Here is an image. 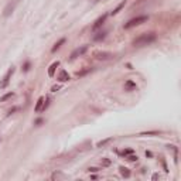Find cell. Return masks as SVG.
Here are the masks:
<instances>
[{
	"mask_svg": "<svg viewBox=\"0 0 181 181\" xmlns=\"http://www.w3.org/2000/svg\"><path fill=\"white\" fill-rule=\"evenodd\" d=\"M157 40V34L153 31H149V33H143V34H140L137 38H134L133 43L132 44L134 47H143V45H149L152 43H154Z\"/></svg>",
	"mask_w": 181,
	"mask_h": 181,
	"instance_id": "obj_1",
	"label": "cell"
},
{
	"mask_svg": "<svg viewBox=\"0 0 181 181\" xmlns=\"http://www.w3.org/2000/svg\"><path fill=\"white\" fill-rule=\"evenodd\" d=\"M20 2H21V0H10L9 3L4 6V9H3V17L11 16L13 13H14V10H16V7L20 4Z\"/></svg>",
	"mask_w": 181,
	"mask_h": 181,
	"instance_id": "obj_2",
	"label": "cell"
},
{
	"mask_svg": "<svg viewBox=\"0 0 181 181\" xmlns=\"http://www.w3.org/2000/svg\"><path fill=\"white\" fill-rule=\"evenodd\" d=\"M147 20H149L147 16H139V17H136V19L129 20V21L124 24V29H133L136 25H140V24H143V23H146Z\"/></svg>",
	"mask_w": 181,
	"mask_h": 181,
	"instance_id": "obj_3",
	"label": "cell"
},
{
	"mask_svg": "<svg viewBox=\"0 0 181 181\" xmlns=\"http://www.w3.org/2000/svg\"><path fill=\"white\" fill-rule=\"evenodd\" d=\"M93 58L98 61H108L112 60L115 57L113 52H109V51H93Z\"/></svg>",
	"mask_w": 181,
	"mask_h": 181,
	"instance_id": "obj_4",
	"label": "cell"
},
{
	"mask_svg": "<svg viewBox=\"0 0 181 181\" xmlns=\"http://www.w3.org/2000/svg\"><path fill=\"white\" fill-rule=\"evenodd\" d=\"M14 67H11V68H9V71L6 72V75L3 76V79L0 81V88L2 89H4V88H7V85H9V82H10V78H11V75L14 74Z\"/></svg>",
	"mask_w": 181,
	"mask_h": 181,
	"instance_id": "obj_5",
	"label": "cell"
},
{
	"mask_svg": "<svg viewBox=\"0 0 181 181\" xmlns=\"http://www.w3.org/2000/svg\"><path fill=\"white\" fill-rule=\"evenodd\" d=\"M86 51H88V45H81V47L75 48V50L71 52L70 60H75V58H78V57H82Z\"/></svg>",
	"mask_w": 181,
	"mask_h": 181,
	"instance_id": "obj_6",
	"label": "cell"
},
{
	"mask_svg": "<svg viewBox=\"0 0 181 181\" xmlns=\"http://www.w3.org/2000/svg\"><path fill=\"white\" fill-rule=\"evenodd\" d=\"M106 17H108V14H103V16H101L99 19H96V21L93 23V25H92V30H98V29H101L102 25H103V23H105Z\"/></svg>",
	"mask_w": 181,
	"mask_h": 181,
	"instance_id": "obj_7",
	"label": "cell"
},
{
	"mask_svg": "<svg viewBox=\"0 0 181 181\" xmlns=\"http://www.w3.org/2000/svg\"><path fill=\"white\" fill-rule=\"evenodd\" d=\"M57 79L60 81V82H67V81H70V74H68L67 71L61 70L60 74H58V76H57Z\"/></svg>",
	"mask_w": 181,
	"mask_h": 181,
	"instance_id": "obj_8",
	"label": "cell"
},
{
	"mask_svg": "<svg viewBox=\"0 0 181 181\" xmlns=\"http://www.w3.org/2000/svg\"><path fill=\"white\" fill-rule=\"evenodd\" d=\"M44 102H45V98H44V96H40V98H38L37 103H35V108H34V111L37 112V113L43 112V106H44Z\"/></svg>",
	"mask_w": 181,
	"mask_h": 181,
	"instance_id": "obj_9",
	"label": "cell"
},
{
	"mask_svg": "<svg viewBox=\"0 0 181 181\" xmlns=\"http://www.w3.org/2000/svg\"><path fill=\"white\" fill-rule=\"evenodd\" d=\"M58 67H60V61H55V62L51 64L50 68H48V76H51V78H52V76L55 75V70H57Z\"/></svg>",
	"mask_w": 181,
	"mask_h": 181,
	"instance_id": "obj_10",
	"label": "cell"
},
{
	"mask_svg": "<svg viewBox=\"0 0 181 181\" xmlns=\"http://www.w3.org/2000/svg\"><path fill=\"white\" fill-rule=\"evenodd\" d=\"M67 175L65 174H62L61 171H55V173H52V175H51V180L52 181H58V180H67Z\"/></svg>",
	"mask_w": 181,
	"mask_h": 181,
	"instance_id": "obj_11",
	"label": "cell"
},
{
	"mask_svg": "<svg viewBox=\"0 0 181 181\" xmlns=\"http://www.w3.org/2000/svg\"><path fill=\"white\" fill-rule=\"evenodd\" d=\"M64 43H65V38H61L60 41H57V43H55V44H54V47L51 48V52H55V51H57V50H60V48H61V45H62Z\"/></svg>",
	"mask_w": 181,
	"mask_h": 181,
	"instance_id": "obj_12",
	"label": "cell"
},
{
	"mask_svg": "<svg viewBox=\"0 0 181 181\" xmlns=\"http://www.w3.org/2000/svg\"><path fill=\"white\" fill-rule=\"evenodd\" d=\"M124 4H126V0H123V2H122V3H120V4H118V7H116V9H115V10H113V11H112V13H111L112 16H115V14H118V13H119V11H120V10H122V9H123V7H124Z\"/></svg>",
	"mask_w": 181,
	"mask_h": 181,
	"instance_id": "obj_13",
	"label": "cell"
},
{
	"mask_svg": "<svg viewBox=\"0 0 181 181\" xmlns=\"http://www.w3.org/2000/svg\"><path fill=\"white\" fill-rule=\"evenodd\" d=\"M119 170H120V174L123 175V177H126V178L130 177V170L129 169H126V167H119Z\"/></svg>",
	"mask_w": 181,
	"mask_h": 181,
	"instance_id": "obj_14",
	"label": "cell"
},
{
	"mask_svg": "<svg viewBox=\"0 0 181 181\" xmlns=\"http://www.w3.org/2000/svg\"><path fill=\"white\" fill-rule=\"evenodd\" d=\"M105 37H106V33L101 31V33H98L96 35H93V41H101V40H103Z\"/></svg>",
	"mask_w": 181,
	"mask_h": 181,
	"instance_id": "obj_15",
	"label": "cell"
},
{
	"mask_svg": "<svg viewBox=\"0 0 181 181\" xmlns=\"http://www.w3.org/2000/svg\"><path fill=\"white\" fill-rule=\"evenodd\" d=\"M112 140H113L112 137H109V139H105V140H102V142H99V143L96 144V147H103V146H106L108 143H111Z\"/></svg>",
	"mask_w": 181,
	"mask_h": 181,
	"instance_id": "obj_16",
	"label": "cell"
},
{
	"mask_svg": "<svg viewBox=\"0 0 181 181\" xmlns=\"http://www.w3.org/2000/svg\"><path fill=\"white\" fill-rule=\"evenodd\" d=\"M13 96H14V93L9 92V93H6V95H3L2 98H0V102H6V101H9V99H11Z\"/></svg>",
	"mask_w": 181,
	"mask_h": 181,
	"instance_id": "obj_17",
	"label": "cell"
},
{
	"mask_svg": "<svg viewBox=\"0 0 181 181\" xmlns=\"http://www.w3.org/2000/svg\"><path fill=\"white\" fill-rule=\"evenodd\" d=\"M124 86H126V91H132V89H136V84H133L132 81H127Z\"/></svg>",
	"mask_w": 181,
	"mask_h": 181,
	"instance_id": "obj_18",
	"label": "cell"
},
{
	"mask_svg": "<svg viewBox=\"0 0 181 181\" xmlns=\"http://www.w3.org/2000/svg\"><path fill=\"white\" fill-rule=\"evenodd\" d=\"M92 71V68H86V70H84V71H78V72H75V75L76 76H82V75H85V74H88V72H91Z\"/></svg>",
	"mask_w": 181,
	"mask_h": 181,
	"instance_id": "obj_19",
	"label": "cell"
},
{
	"mask_svg": "<svg viewBox=\"0 0 181 181\" xmlns=\"http://www.w3.org/2000/svg\"><path fill=\"white\" fill-rule=\"evenodd\" d=\"M101 164L103 165V167H108V165H111V164H112V161H111V160H109V159H102Z\"/></svg>",
	"mask_w": 181,
	"mask_h": 181,
	"instance_id": "obj_20",
	"label": "cell"
},
{
	"mask_svg": "<svg viewBox=\"0 0 181 181\" xmlns=\"http://www.w3.org/2000/svg\"><path fill=\"white\" fill-rule=\"evenodd\" d=\"M29 70H30V62L27 61V62H25L24 65H23V71H24V72H27Z\"/></svg>",
	"mask_w": 181,
	"mask_h": 181,
	"instance_id": "obj_21",
	"label": "cell"
},
{
	"mask_svg": "<svg viewBox=\"0 0 181 181\" xmlns=\"http://www.w3.org/2000/svg\"><path fill=\"white\" fill-rule=\"evenodd\" d=\"M127 160H129V161H137V156H133V154H130V156L127 157Z\"/></svg>",
	"mask_w": 181,
	"mask_h": 181,
	"instance_id": "obj_22",
	"label": "cell"
},
{
	"mask_svg": "<svg viewBox=\"0 0 181 181\" xmlns=\"http://www.w3.org/2000/svg\"><path fill=\"white\" fill-rule=\"evenodd\" d=\"M132 153H133L132 150L127 149V150H123V152H122V154H123V156H127V154H132Z\"/></svg>",
	"mask_w": 181,
	"mask_h": 181,
	"instance_id": "obj_23",
	"label": "cell"
},
{
	"mask_svg": "<svg viewBox=\"0 0 181 181\" xmlns=\"http://www.w3.org/2000/svg\"><path fill=\"white\" fill-rule=\"evenodd\" d=\"M60 88H61L60 85H54V86H52V88H51V91H52V92H57V91H58V89H60Z\"/></svg>",
	"mask_w": 181,
	"mask_h": 181,
	"instance_id": "obj_24",
	"label": "cell"
},
{
	"mask_svg": "<svg viewBox=\"0 0 181 181\" xmlns=\"http://www.w3.org/2000/svg\"><path fill=\"white\" fill-rule=\"evenodd\" d=\"M89 171H91V173H96V171H99V169H96V167H91V169H89Z\"/></svg>",
	"mask_w": 181,
	"mask_h": 181,
	"instance_id": "obj_25",
	"label": "cell"
},
{
	"mask_svg": "<svg viewBox=\"0 0 181 181\" xmlns=\"http://www.w3.org/2000/svg\"><path fill=\"white\" fill-rule=\"evenodd\" d=\"M43 123V119H37V120H35V124H37V126H38V124H41Z\"/></svg>",
	"mask_w": 181,
	"mask_h": 181,
	"instance_id": "obj_26",
	"label": "cell"
},
{
	"mask_svg": "<svg viewBox=\"0 0 181 181\" xmlns=\"http://www.w3.org/2000/svg\"><path fill=\"white\" fill-rule=\"evenodd\" d=\"M157 178H160L159 174H154V175H153V180H157Z\"/></svg>",
	"mask_w": 181,
	"mask_h": 181,
	"instance_id": "obj_27",
	"label": "cell"
}]
</instances>
